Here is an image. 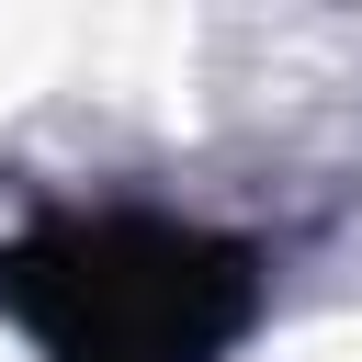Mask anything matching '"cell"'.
Listing matches in <instances>:
<instances>
[{"label":"cell","instance_id":"obj_1","mask_svg":"<svg viewBox=\"0 0 362 362\" xmlns=\"http://www.w3.org/2000/svg\"><path fill=\"white\" fill-rule=\"evenodd\" d=\"M0 317L45 362H226L260 317V249L147 204H68L0 238Z\"/></svg>","mask_w":362,"mask_h":362}]
</instances>
